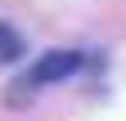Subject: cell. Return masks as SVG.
I'll return each mask as SVG.
<instances>
[{
    "label": "cell",
    "instance_id": "6da1fadb",
    "mask_svg": "<svg viewBox=\"0 0 126 121\" xmlns=\"http://www.w3.org/2000/svg\"><path fill=\"white\" fill-rule=\"evenodd\" d=\"M81 63H86V54H81V49H50V54H41L36 63H32L27 81H32V85H54V81H68L72 72H81Z\"/></svg>",
    "mask_w": 126,
    "mask_h": 121
},
{
    "label": "cell",
    "instance_id": "7a4b0ae2",
    "mask_svg": "<svg viewBox=\"0 0 126 121\" xmlns=\"http://www.w3.org/2000/svg\"><path fill=\"white\" fill-rule=\"evenodd\" d=\"M23 58V36L9 23H0V63H18Z\"/></svg>",
    "mask_w": 126,
    "mask_h": 121
}]
</instances>
